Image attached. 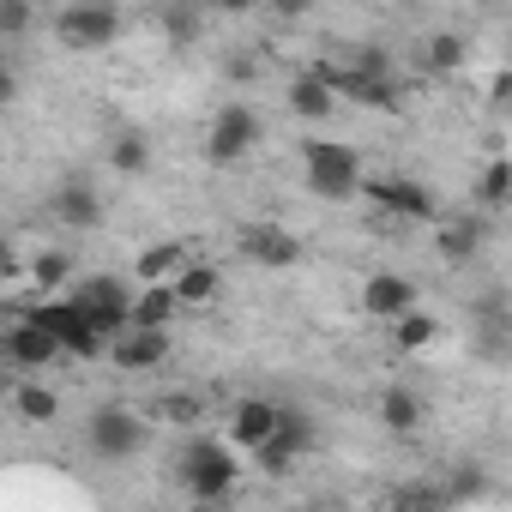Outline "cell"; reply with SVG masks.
Listing matches in <instances>:
<instances>
[{
	"label": "cell",
	"mask_w": 512,
	"mask_h": 512,
	"mask_svg": "<svg viewBox=\"0 0 512 512\" xmlns=\"http://www.w3.org/2000/svg\"><path fill=\"white\" fill-rule=\"evenodd\" d=\"M416 296H422L416 278H404V272H374V278L362 284V314L398 326L404 314H416Z\"/></svg>",
	"instance_id": "12"
},
{
	"label": "cell",
	"mask_w": 512,
	"mask_h": 512,
	"mask_svg": "<svg viewBox=\"0 0 512 512\" xmlns=\"http://www.w3.org/2000/svg\"><path fill=\"white\" fill-rule=\"evenodd\" d=\"M416 61H422V73L446 79V73H458V67L470 61V43H464L458 31H428V37H422V49H416Z\"/></svg>",
	"instance_id": "19"
},
{
	"label": "cell",
	"mask_w": 512,
	"mask_h": 512,
	"mask_svg": "<svg viewBox=\"0 0 512 512\" xmlns=\"http://www.w3.org/2000/svg\"><path fill=\"white\" fill-rule=\"evenodd\" d=\"M278 440L296 452V458H308L314 446H320V422L302 410V404H284V422H278Z\"/></svg>",
	"instance_id": "28"
},
{
	"label": "cell",
	"mask_w": 512,
	"mask_h": 512,
	"mask_svg": "<svg viewBox=\"0 0 512 512\" xmlns=\"http://www.w3.org/2000/svg\"><path fill=\"white\" fill-rule=\"evenodd\" d=\"M482 241H488V217L482 211H458V217L434 223V253H440L446 266H470L476 253H482Z\"/></svg>",
	"instance_id": "13"
},
{
	"label": "cell",
	"mask_w": 512,
	"mask_h": 512,
	"mask_svg": "<svg viewBox=\"0 0 512 512\" xmlns=\"http://www.w3.org/2000/svg\"><path fill=\"white\" fill-rule=\"evenodd\" d=\"M434 344H440V320L422 314V308L392 326V350H398V356H422V350H434Z\"/></svg>",
	"instance_id": "25"
},
{
	"label": "cell",
	"mask_w": 512,
	"mask_h": 512,
	"mask_svg": "<svg viewBox=\"0 0 512 512\" xmlns=\"http://www.w3.org/2000/svg\"><path fill=\"white\" fill-rule=\"evenodd\" d=\"M380 422H386V434L410 440V434L422 428V398H416L410 386H386V392H380Z\"/></svg>",
	"instance_id": "22"
},
{
	"label": "cell",
	"mask_w": 512,
	"mask_h": 512,
	"mask_svg": "<svg viewBox=\"0 0 512 512\" xmlns=\"http://www.w3.org/2000/svg\"><path fill=\"white\" fill-rule=\"evenodd\" d=\"M49 31L61 49L91 55V49H109L121 37V7H109V0H73V7H55Z\"/></svg>",
	"instance_id": "6"
},
{
	"label": "cell",
	"mask_w": 512,
	"mask_h": 512,
	"mask_svg": "<svg viewBox=\"0 0 512 512\" xmlns=\"http://www.w3.org/2000/svg\"><path fill=\"white\" fill-rule=\"evenodd\" d=\"M7 410H13L19 422H31V428H49V422L61 416V392L43 386V380H13V386H7Z\"/></svg>",
	"instance_id": "18"
},
{
	"label": "cell",
	"mask_w": 512,
	"mask_h": 512,
	"mask_svg": "<svg viewBox=\"0 0 512 512\" xmlns=\"http://www.w3.org/2000/svg\"><path fill=\"white\" fill-rule=\"evenodd\" d=\"M278 422H284V404H272V398H241V404L229 410L223 440H229L241 458H253V452H266V446L278 440Z\"/></svg>",
	"instance_id": "8"
},
{
	"label": "cell",
	"mask_w": 512,
	"mask_h": 512,
	"mask_svg": "<svg viewBox=\"0 0 512 512\" xmlns=\"http://www.w3.org/2000/svg\"><path fill=\"white\" fill-rule=\"evenodd\" d=\"M169 350H175L169 332H127V338L109 344V368H121V374H157L169 362Z\"/></svg>",
	"instance_id": "15"
},
{
	"label": "cell",
	"mask_w": 512,
	"mask_h": 512,
	"mask_svg": "<svg viewBox=\"0 0 512 512\" xmlns=\"http://www.w3.org/2000/svg\"><path fill=\"white\" fill-rule=\"evenodd\" d=\"M157 31H163L175 49H187V43L205 31V19H199V7H157Z\"/></svg>",
	"instance_id": "30"
},
{
	"label": "cell",
	"mask_w": 512,
	"mask_h": 512,
	"mask_svg": "<svg viewBox=\"0 0 512 512\" xmlns=\"http://www.w3.org/2000/svg\"><path fill=\"white\" fill-rule=\"evenodd\" d=\"M217 296H223V272H217L211 260H193V266L175 278V302H181V308H211Z\"/></svg>",
	"instance_id": "20"
},
{
	"label": "cell",
	"mask_w": 512,
	"mask_h": 512,
	"mask_svg": "<svg viewBox=\"0 0 512 512\" xmlns=\"http://www.w3.org/2000/svg\"><path fill=\"white\" fill-rule=\"evenodd\" d=\"M103 157H109V169H115V175H145V169H151V139H145L139 127H121V133L109 139V151H103Z\"/></svg>",
	"instance_id": "24"
},
{
	"label": "cell",
	"mask_w": 512,
	"mask_h": 512,
	"mask_svg": "<svg viewBox=\"0 0 512 512\" xmlns=\"http://www.w3.org/2000/svg\"><path fill=\"white\" fill-rule=\"evenodd\" d=\"M260 139H266L260 109H253L247 97H229V103L211 115V127H205V163L235 169V163H247L253 151H260Z\"/></svg>",
	"instance_id": "5"
},
{
	"label": "cell",
	"mask_w": 512,
	"mask_h": 512,
	"mask_svg": "<svg viewBox=\"0 0 512 512\" xmlns=\"http://www.w3.org/2000/svg\"><path fill=\"white\" fill-rule=\"evenodd\" d=\"M223 73H229V79H241V85H247V79H253V73H260V61H253V55H229V61H223Z\"/></svg>",
	"instance_id": "33"
},
{
	"label": "cell",
	"mask_w": 512,
	"mask_h": 512,
	"mask_svg": "<svg viewBox=\"0 0 512 512\" xmlns=\"http://www.w3.org/2000/svg\"><path fill=\"white\" fill-rule=\"evenodd\" d=\"M175 314H181L175 284H163V290H139V302H133V332H169Z\"/></svg>",
	"instance_id": "23"
},
{
	"label": "cell",
	"mask_w": 512,
	"mask_h": 512,
	"mask_svg": "<svg viewBox=\"0 0 512 512\" xmlns=\"http://www.w3.org/2000/svg\"><path fill=\"white\" fill-rule=\"evenodd\" d=\"M145 440H151V416H139L133 404H97L85 416V452L97 464H127L145 452Z\"/></svg>",
	"instance_id": "4"
},
{
	"label": "cell",
	"mask_w": 512,
	"mask_h": 512,
	"mask_svg": "<svg viewBox=\"0 0 512 512\" xmlns=\"http://www.w3.org/2000/svg\"><path fill=\"white\" fill-rule=\"evenodd\" d=\"M0 350H7V362H13V380L49 374V368L61 362V344H55L43 326H31V320H13V326H7V338H0Z\"/></svg>",
	"instance_id": "11"
},
{
	"label": "cell",
	"mask_w": 512,
	"mask_h": 512,
	"mask_svg": "<svg viewBox=\"0 0 512 512\" xmlns=\"http://www.w3.org/2000/svg\"><path fill=\"white\" fill-rule=\"evenodd\" d=\"M290 512H344V506H332V500H308V506H290Z\"/></svg>",
	"instance_id": "35"
},
{
	"label": "cell",
	"mask_w": 512,
	"mask_h": 512,
	"mask_svg": "<svg viewBox=\"0 0 512 512\" xmlns=\"http://www.w3.org/2000/svg\"><path fill=\"white\" fill-rule=\"evenodd\" d=\"M145 416H151L157 428H181V434H193V428L205 422V398H199V392H163Z\"/></svg>",
	"instance_id": "21"
},
{
	"label": "cell",
	"mask_w": 512,
	"mask_h": 512,
	"mask_svg": "<svg viewBox=\"0 0 512 512\" xmlns=\"http://www.w3.org/2000/svg\"><path fill=\"white\" fill-rule=\"evenodd\" d=\"M235 247L247 253L253 266H266V272H290L302 260V241L284 229V223H241L235 229Z\"/></svg>",
	"instance_id": "10"
},
{
	"label": "cell",
	"mask_w": 512,
	"mask_h": 512,
	"mask_svg": "<svg viewBox=\"0 0 512 512\" xmlns=\"http://www.w3.org/2000/svg\"><path fill=\"white\" fill-rule=\"evenodd\" d=\"M476 205H482V211H506V205H512V157H494V163L476 175Z\"/></svg>",
	"instance_id": "26"
},
{
	"label": "cell",
	"mask_w": 512,
	"mask_h": 512,
	"mask_svg": "<svg viewBox=\"0 0 512 512\" xmlns=\"http://www.w3.org/2000/svg\"><path fill=\"white\" fill-rule=\"evenodd\" d=\"M187 266H193V247H187V241H151L139 260H133V284H139V290H163V284H175Z\"/></svg>",
	"instance_id": "16"
},
{
	"label": "cell",
	"mask_w": 512,
	"mask_h": 512,
	"mask_svg": "<svg viewBox=\"0 0 512 512\" xmlns=\"http://www.w3.org/2000/svg\"><path fill=\"white\" fill-rule=\"evenodd\" d=\"M314 73L332 85V97H338V103H356V109H398V103H404V97H398V85L368 79V73H356L350 61H314Z\"/></svg>",
	"instance_id": "9"
},
{
	"label": "cell",
	"mask_w": 512,
	"mask_h": 512,
	"mask_svg": "<svg viewBox=\"0 0 512 512\" xmlns=\"http://www.w3.org/2000/svg\"><path fill=\"white\" fill-rule=\"evenodd\" d=\"M19 308V320H31V326H43L55 344H61V356H73V362H97V356H109V338H103V326L73 302V296H49V302H13Z\"/></svg>",
	"instance_id": "2"
},
{
	"label": "cell",
	"mask_w": 512,
	"mask_h": 512,
	"mask_svg": "<svg viewBox=\"0 0 512 512\" xmlns=\"http://www.w3.org/2000/svg\"><path fill=\"white\" fill-rule=\"evenodd\" d=\"M362 193H368V205H374L380 217H398V223H434V217H440L434 187H422V181H410V175H374Z\"/></svg>",
	"instance_id": "7"
},
{
	"label": "cell",
	"mask_w": 512,
	"mask_h": 512,
	"mask_svg": "<svg viewBox=\"0 0 512 512\" xmlns=\"http://www.w3.org/2000/svg\"><path fill=\"white\" fill-rule=\"evenodd\" d=\"M67 284H73V260H67L61 247H43L37 260H31V290L49 302V290H67Z\"/></svg>",
	"instance_id": "27"
},
{
	"label": "cell",
	"mask_w": 512,
	"mask_h": 512,
	"mask_svg": "<svg viewBox=\"0 0 512 512\" xmlns=\"http://www.w3.org/2000/svg\"><path fill=\"white\" fill-rule=\"evenodd\" d=\"M290 115H302L308 127H320V121H332V115H338V97H332V85H326L314 67L290 73Z\"/></svg>",
	"instance_id": "17"
},
{
	"label": "cell",
	"mask_w": 512,
	"mask_h": 512,
	"mask_svg": "<svg viewBox=\"0 0 512 512\" xmlns=\"http://www.w3.org/2000/svg\"><path fill=\"white\" fill-rule=\"evenodd\" d=\"M193 512H235V506H193Z\"/></svg>",
	"instance_id": "36"
},
{
	"label": "cell",
	"mask_w": 512,
	"mask_h": 512,
	"mask_svg": "<svg viewBox=\"0 0 512 512\" xmlns=\"http://www.w3.org/2000/svg\"><path fill=\"white\" fill-rule=\"evenodd\" d=\"M392 512H452V488L446 482H404Z\"/></svg>",
	"instance_id": "29"
},
{
	"label": "cell",
	"mask_w": 512,
	"mask_h": 512,
	"mask_svg": "<svg viewBox=\"0 0 512 512\" xmlns=\"http://www.w3.org/2000/svg\"><path fill=\"white\" fill-rule=\"evenodd\" d=\"M494 103H512V67H506V73L494 79Z\"/></svg>",
	"instance_id": "34"
},
{
	"label": "cell",
	"mask_w": 512,
	"mask_h": 512,
	"mask_svg": "<svg viewBox=\"0 0 512 512\" xmlns=\"http://www.w3.org/2000/svg\"><path fill=\"white\" fill-rule=\"evenodd\" d=\"M25 31H31V7L25 0H0V43H13Z\"/></svg>",
	"instance_id": "32"
},
{
	"label": "cell",
	"mask_w": 512,
	"mask_h": 512,
	"mask_svg": "<svg viewBox=\"0 0 512 512\" xmlns=\"http://www.w3.org/2000/svg\"><path fill=\"white\" fill-rule=\"evenodd\" d=\"M302 181L326 205H344V199H356L368 187L362 181V157L350 145H338V139H302Z\"/></svg>",
	"instance_id": "3"
},
{
	"label": "cell",
	"mask_w": 512,
	"mask_h": 512,
	"mask_svg": "<svg viewBox=\"0 0 512 512\" xmlns=\"http://www.w3.org/2000/svg\"><path fill=\"white\" fill-rule=\"evenodd\" d=\"M296 464H302V458H296V452H290L284 440H272L266 452H253V470H260V476H290Z\"/></svg>",
	"instance_id": "31"
},
{
	"label": "cell",
	"mask_w": 512,
	"mask_h": 512,
	"mask_svg": "<svg viewBox=\"0 0 512 512\" xmlns=\"http://www.w3.org/2000/svg\"><path fill=\"white\" fill-rule=\"evenodd\" d=\"M175 482L193 494V506H223L241 482V452L217 434H187L175 452Z\"/></svg>",
	"instance_id": "1"
},
{
	"label": "cell",
	"mask_w": 512,
	"mask_h": 512,
	"mask_svg": "<svg viewBox=\"0 0 512 512\" xmlns=\"http://www.w3.org/2000/svg\"><path fill=\"white\" fill-rule=\"evenodd\" d=\"M49 211H55V223L61 229H97L103 223V193H97V181H85V175H73V181H61L55 193H49Z\"/></svg>",
	"instance_id": "14"
}]
</instances>
